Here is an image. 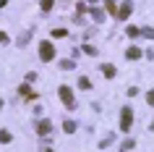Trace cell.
<instances>
[{
	"label": "cell",
	"instance_id": "6da1fadb",
	"mask_svg": "<svg viewBox=\"0 0 154 152\" xmlns=\"http://www.w3.org/2000/svg\"><path fill=\"white\" fill-rule=\"evenodd\" d=\"M39 58H42V60H52V58H55L52 42H42V45H39Z\"/></svg>",
	"mask_w": 154,
	"mask_h": 152
},
{
	"label": "cell",
	"instance_id": "7a4b0ae2",
	"mask_svg": "<svg viewBox=\"0 0 154 152\" xmlns=\"http://www.w3.org/2000/svg\"><path fill=\"white\" fill-rule=\"evenodd\" d=\"M131 11H133V3H131V0H125L120 8H118V21H125V18L131 16Z\"/></svg>",
	"mask_w": 154,
	"mask_h": 152
},
{
	"label": "cell",
	"instance_id": "3957f363",
	"mask_svg": "<svg viewBox=\"0 0 154 152\" xmlns=\"http://www.w3.org/2000/svg\"><path fill=\"white\" fill-rule=\"evenodd\" d=\"M131 118H133L131 108H123V113H120V128H123V131H128V128H131Z\"/></svg>",
	"mask_w": 154,
	"mask_h": 152
},
{
	"label": "cell",
	"instance_id": "277c9868",
	"mask_svg": "<svg viewBox=\"0 0 154 152\" xmlns=\"http://www.w3.org/2000/svg\"><path fill=\"white\" fill-rule=\"evenodd\" d=\"M60 97H63V102L68 105V108H73V92L68 87H60Z\"/></svg>",
	"mask_w": 154,
	"mask_h": 152
},
{
	"label": "cell",
	"instance_id": "5b68a950",
	"mask_svg": "<svg viewBox=\"0 0 154 152\" xmlns=\"http://www.w3.org/2000/svg\"><path fill=\"white\" fill-rule=\"evenodd\" d=\"M102 73H105L107 79H115V73H118V71H115V66H110V63H105V66H102Z\"/></svg>",
	"mask_w": 154,
	"mask_h": 152
},
{
	"label": "cell",
	"instance_id": "8992f818",
	"mask_svg": "<svg viewBox=\"0 0 154 152\" xmlns=\"http://www.w3.org/2000/svg\"><path fill=\"white\" fill-rule=\"evenodd\" d=\"M125 55H128V60H138V58H141V50H138V47H128Z\"/></svg>",
	"mask_w": 154,
	"mask_h": 152
},
{
	"label": "cell",
	"instance_id": "52a82bcc",
	"mask_svg": "<svg viewBox=\"0 0 154 152\" xmlns=\"http://www.w3.org/2000/svg\"><path fill=\"white\" fill-rule=\"evenodd\" d=\"M105 3H107V13L118 18V5H115V0H105Z\"/></svg>",
	"mask_w": 154,
	"mask_h": 152
},
{
	"label": "cell",
	"instance_id": "ba28073f",
	"mask_svg": "<svg viewBox=\"0 0 154 152\" xmlns=\"http://www.w3.org/2000/svg\"><path fill=\"white\" fill-rule=\"evenodd\" d=\"M50 128H52V123H50V121H42V123H39V134H42V136L50 134Z\"/></svg>",
	"mask_w": 154,
	"mask_h": 152
},
{
	"label": "cell",
	"instance_id": "9c48e42d",
	"mask_svg": "<svg viewBox=\"0 0 154 152\" xmlns=\"http://www.w3.org/2000/svg\"><path fill=\"white\" fill-rule=\"evenodd\" d=\"M125 34H128L131 40H136L138 34H141V29H138V26H128V32H125Z\"/></svg>",
	"mask_w": 154,
	"mask_h": 152
},
{
	"label": "cell",
	"instance_id": "30bf717a",
	"mask_svg": "<svg viewBox=\"0 0 154 152\" xmlns=\"http://www.w3.org/2000/svg\"><path fill=\"white\" fill-rule=\"evenodd\" d=\"M63 128L68 131V134H73V131H76V121H65V123H63Z\"/></svg>",
	"mask_w": 154,
	"mask_h": 152
},
{
	"label": "cell",
	"instance_id": "8fae6325",
	"mask_svg": "<svg viewBox=\"0 0 154 152\" xmlns=\"http://www.w3.org/2000/svg\"><path fill=\"white\" fill-rule=\"evenodd\" d=\"M91 16H94V21H97V24H99V21L105 18V13H102V11H99V8H91Z\"/></svg>",
	"mask_w": 154,
	"mask_h": 152
},
{
	"label": "cell",
	"instance_id": "7c38bea8",
	"mask_svg": "<svg viewBox=\"0 0 154 152\" xmlns=\"http://www.w3.org/2000/svg\"><path fill=\"white\" fill-rule=\"evenodd\" d=\"M18 92H21V95H24L26 100H32V97H37V95H34V92H32V89H29V87H21V89H18Z\"/></svg>",
	"mask_w": 154,
	"mask_h": 152
},
{
	"label": "cell",
	"instance_id": "4fadbf2b",
	"mask_svg": "<svg viewBox=\"0 0 154 152\" xmlns=\"http://www.w3.org/2000/svg\"><path fill=\"white\" fill-rule=\"evenodd\" d=\"M52 3H55V0H42L39 5H42V11H45V13H47V11H52Z\"/></svg>",
	"mask_w": 154,
	"mask_h": 152
},
{
	"label": "cell",
	"instance_id": "5bb4252c",
	"mask_svg": "<svg viewBox=\"0 0 154 152\" xmlns=\"http://www.w3.org/2000/svg\"><path fill=\"white\" fill-rule=\"evenodd\" d=\"M0 142L8 144V142H11V131H0Z\"/></svg>",
	"mask_w": 154,
	"mask_h": 152
},
{
	"label": "cell",
	"instance_id": "9a60e30c",
	"mask_svg": "<svg viewBox=\"0 0 154 152\" xmlns=\"http://www.w3.org/2000/svg\"><path fill=\"white\" fill-rule=\"evenodd\" d=\"M65 34H68L65 29H55V32H52V37H55V40H60V37H65Z\"/></svg>",
	"mask_w": 154,
	"mask_h": 152
},
{
	"label": "cell",
	"instance_id": "2e32d148",
	"mask_svg": "<svg viewBox=\"0 0 154 152\" xmlns=\"http://www.w3.org/2000/svg\"><path fill=\"white\" fill-rule=\"evenodd\" d=\"M79 87H81V89H89L91 81H89V79H79Z\"/></svg>",
	"mask_w": 154,
	"mask_h": 152
},
{
	"label": "cell",
	"instance_id": "e0dca14e",
	"mask_svg": "<svg viewBox=\"0 0 154 152\" xmlns=\"http://www.w3.org/2000/svg\"><path fill=\"white\" fill-rule=\"evenodd\" d=\"M84 53H86V55H97V50L91 47V45H84Z\"/></svg>",
	"mask_w": 154,
	"mask_h": 152
},
{
	"label": "cell",
	"instance_id": "ac0fdd59",
	"mask_svg": "<svg viewBox=\"0 0 154 152\" xmlns=\"http://www.w3.org/2000/svg\"><path fill=\"white\" fill-rule=\"evenodd\" d=\"M141 34H144V37H149V40H154V29H141Z\"/></svg>",
	"mask_w": 154,
	"mask_h": 152
},
{
	"label": "cell",
	"instance_id": "d6986e66",
	"mask_svg": "<svg viewBox=\"0 0 154 152\" xmlns=\"http://www.w3.org/2000/svg\"><path fill=\"white\" fill-rule=\"evenodd\" d=\"M146 102H149V105H154V89L149 92V95H146Z\"/></svg>",
	"mask_w": 154,
	"mask_h": 152
},
{
	"label": "cell",
	"instance_id": "ffe728a7",
	"mask_svg": "<svg viewBox=\"0 0 154 152\" xmlns=\"http://www.w3.org/2000/svg\"><path fill=\"white\" fill-rule=\"evenodd\" d=\"M0 42H8V34L5 32H0Z\"/></svg>",
	"mask_w": 154,
	"mask_h": 152
},
{
	"label": "cell",
	"instance_id": "44dd1931",
	"mask_svg": "<svg viewBox=\"0 0 154 152\" xmlns=\"http://www.w3.org/2000/svg\"><path fill=\"white\" fill-rule=\"evenodd\" d=\"M152 128H154V121H152Z\"/></svg>",
	"mask_w": 154,
	"mask_h": 152
},
{
	"label": "cell",
	"instance_id": "7402d4cb",
	"mask_svg": "<svg viewBox=\"0 0 154 152\" xmlns=\"http://www.w3.org/2000/svg\"><path fill=\"white\" fill-rule=\"evenodd\" d=\"M0 108H3V102H0Z\"/></svg>",
	"mask_w": 154,
	"mask_h": 152
},
{
	"label": "cell",
	"instance_id": "603a6c76",
	"mask_svg": "<svg viewBox=\"0 0 154 152\" xmlns=\"http://www.w3.org/2000/svg\"><path fill=\"white\" fill-rule=\"evenodd\" d=\"M91 3H94V0H91Z\"/></svg>",
	"mask_w": 154,
	"mask_h": 152
}]
</instances>
